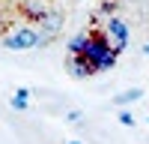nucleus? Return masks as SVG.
I'll use <instances>...</instances> for the list:
<instances>
[{"label": "nucleus", "instance_id": "1", "mask_svg": "<svg viewBox=\"0 0 149 144\" xmlns=\"http://www.w3.org/2000/svg\"><path fill=\"white\" fill-rule=\"evenodd\" d=\"M36 42H39V33H33V30H21V33H15V36H9L3 45L12 48V51H24V48H33Z\"/></svg>", "mask_w": 149, "mask_h": 144}, {"label": "nucleus", "instance_id": "2", "mask_svg": "<svg viewBox=\"0 0 149 144\" xmlns=\"http://www.w3.org/2000/svg\"><path fill=\"white\" fill-rule=\"evenodd\" d=\"M27 96H30V90H27V87H18V93L12 96V99H9V105L15 108V111H27V108H30Z\"/></svg>", "mask_w": 149, "mask_h": 144}, {"label": "nucleus", "instance_id": "3", "mask_svg": "<svg viewBox=\"0 0 149 144\" xmlns=\"http://www.w3.org/2000/svg\"><path fill=\"white\" fill-rule=\"evenodd\" d=\"M110 33L116 36V45H119V48H125V42H128V30H125V24L113 18V21H110Z\"/></svg>", "mask_w": 149, "mask_h": 144}, {"label": "nucleus", "instance_id": "4", "mask_svg": "<svg viewBox=\"0 0 149 144\" xmlns=\"http://www.w3.org/2000/svg\"><path fill=\"white\" fill-rule=\"evenodd\" d=\"M140 96H143V90H128V93H119L113 102H116V105H125V102H137Z\"/></svg>", "mask_w": 149, "mask_h": 144}, {"label": "nucleus", "instance_id": "5", "mask_svg": "<svg viewBox=\"0 0 149 144\" xmlns=\"http://www.w3.org/2000/svg\"><path fill=\"white\" fill-rule=\"evenodd\" d=\"M119 123H122V126H131V123H134V117H131L128 111H119Z\"/></svg>", "mask_w": 149, "mask_h": 144}, {"label": "nucleus", "instance_id": "6", "mask_svg": "<svg viewBox=\"0 0 149 144\" xmlns=\"http://www.w3.org/2000/svg\"><path fill=\"white\" fill-rule=\"evenodd\" d=\"M143 51H146V54H149V45H146V48H143Z\"/></svg>", "mask_w": 149, "mask_h": 144}, {"label": "nucleus", "instance_id": "7", "mask_svg": "<svg viewBox=\"0 0 149 144\" xmlns=\"http://www.w3.org/2000/svg\"><path fill=\"white\" fill-rule=\"evenodd\" d=\"M69 144H81V141H69Z\"/></svg>", "mask_w": 149, "mask_h": 144}, {"label": "nucleus", "instance_id": "8", "mask_svg": "<svg viewBox=\"0 0 149 144\" xmlns=\"http://www.w3.org/2000/svg\"><path fill=\"white\" fill-rule=\"evenodd\" d=\"M146 120H149V117H146Z\"/></svg>", "mask_w": 149, "mask_h": 144}]
</instances>
